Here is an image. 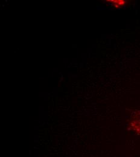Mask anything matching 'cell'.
Instances as JSON below:
<instances>
[{"instance_id": "6da1fadb", "label": "cell", "mask_w": 140, "mask_h": 157, "mask_svg": "<svg viewBox=\"0 0 140 157\" xmlns=\"http://www.w3.org/2000/svg\"><path fill=\"white\" fill-rule=\"evenodd\" d=\"M132 128L137 132L140 133V114L135 116L131 121Z\"/></svg>"}, {"instance_id": "7a4b0ae2", "label": "cell", "mask_w": 140, "mask_h": 157, "mask_svg": "<svg viewBox=\"0 0 140 157\" xmlns=\"http://www.w3.org/2000/svg\"><path fill=\"white\" fill-rule=\"evenodd\" d=\"M112 4L114 5V6L119 7H121L123 5H124L126 4V1H123V0H120V1H110Z\"/></svg>"}]
</instances>
